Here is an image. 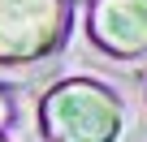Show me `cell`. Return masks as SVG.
I'll return each mask as SVG.
<instances>
[{
    "label": "cell",
    "instance_id": "obj_1",
    "mask_svg": "<svg viewBox=\"0 0 147 142\" xmlns=\"http://www.w3.org/2000/svg\"><path fill=\"white\" fill-rule=\"evenodd\" d=\"M39 121H43L48 142H117L121 103L108 86L91 78H69L43 95Z\"/></svg>",
    "mask_w": 147,
    "mask_h": 142
},
{
    "label": "cell",
    "instance_id": "obj_2",
    "mask_svg": "<svg viewBox=\"0 0 147 142\" xmlns=\"http://www.w3.org/2000/svg\"><path fill=\"white\" fill-rule=\"evenodd\" d=\"M69 35V0H0V65L52 56Z\"/></svg>",
    "mask_w": 147,
    "mask_h": 142
},
{
    "label": "cell",
    "instance_id": "obj_3",
    "mask_svg": "<svg viewBox=\"0 0 147 142\" xmlns=\"http://www.w3.org/2000/svg\"><path fill=\"white\" fill-rule=\"evenodd\" d=\"M87 35L108 56H147V0H91Z\"/></svg>",
    "mask_w": 147,
    "mask_h": 142
},
{
    "label": "cell",
    "instance_id": "obj_4",
    "mask_svg": "<svg viewBox=\"0 0 147 142\" xmlns=\"http://www.w3.org/2000/svg\"><path fill=\"white\" fill-rule=\"evenodd\" d=\"M9 121H13V103H9L5 91H0V129H9Z\"/></svg>",
    "mask_w": 147,
    "mask_h": 142
},
{
    "label": "cell",
    "instance_id": "obj_5",
    "mask_svg": "<svg viewBox=\"0 0 147 142\" xmlns=\"http://www.w3.org/2000/svg\"><path fill=\"white\" fill-rule=\"evenodd\" d=\"M0 142H9V138H5V133H0Z\"/></svg>",
    "mask_w": 147,
    "mask_h": 142
}]
</instances>
